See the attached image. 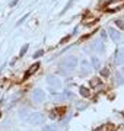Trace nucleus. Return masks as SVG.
Returning a JSON list of instances; mask_svg holds the SVG:
<instances>
[{"instance_id": "nucleus-20", "label": "nucleus", "mask_w": 124, "mask_h": 131, "mask_svg": "<svg viewBox=\"0 0 124 131\" xmlns=\"http://www.w3.org/2000/svg\"><path fill=\"white\" fill-rule=\"evenodd\" d=\"M101 74L104 76V77H107V76L110 74V71H108V69H102V70H101Z\"/></svg>"}, {"instance_id": "nucleus-22", "label": "nucleus", "mask_w": 124, "mask_h": 131, "mask_svg": "<svg viewBox=\"0 0 124 131\" xmlns=\"http://www.w3.org/2000/svg\"><path fill=\"white\" fill-rule=\"evenodd\" d=\"M26 18H28V13L25 15L24 18H20V19H19V20H18V25H20V24H22V22H24V20H25V19H26Z\"/></svg>"}, {"instance_id": "nucleus-14", "label": "nucleus", "mask_w": 124, "mask_h": 131, "mask_svg": "<svg viewBox=\"0 0 124 131\" xmlns=\"http://www.w3.org/2000/svg\"><path fill=\"white\" fill-rule=\"evenodd\" d=\"M91 64H92L94 69H96V70L99 69V60H98V57H92L91 58Z\"/></svg>"}, {"instance_id": "nucleus-4", "label": "nucleus", "mask_w": 124, "mask_h": 131, "mask_svg": "<svg viewBox=\"0 0 124 131\" xmlns=\"http://www.w3.org/2000/svg\"><path fill=\"white\" fill-rule=\"evenodd\" d=\"M31 98H32L34 102L37 103H41L45 101V92H44L43 89H39V88H37V89L32 90V95H31Z\"/></svg>"}, {"instance_id": "nucleus-25", "label": "nucleus", "mask_w": 124, "mask_h": 131, "mask_svg": "<svg viewBox=\"0 0 124 131\" xmlns=\"http://www.w3.org/2000/svg\"><path fill=\"white\" fill-rule=\"evenodd\" d=\"M121 74L124 76V67H123V69H121Z\"/></svg>"}, {"instance_id": "nucleus-12", "label": "nucleus", "mask_w": 124, "mask_h": 131, "mask_svg": "<svg viewBox=\"0 0 124 131\" xmlns=\"http://www.w3.org/2000/svg\"><path fill=\"white\" fill-rule=\"evenodd\" d=\"M79 92H80V95H82V96H85V98H88V96L91 95L89 89H88V88H85V86H80V88H79Z\"/></svg>"}, {"instance_id": "nucleus-19", "label": "nucleus", "mask_w": 124, "mask_h": 131, "mask_svg": "<svg viewBox=\"0 0 124 131\" xmlns=\"http://www.w3.org/2000/svg\"><path fill=\"white\" fill-rule=\"evenodd\" d=\"M41 56H44V51H43V50H39V51L35 52V54H34V58H38V57H41Z\"/></svg>"}, {"instance_id": "nucleus-23", "label": "nucleus", "mask_w": 124, "mask_h": 131, "mask_svg": "<svg viewBox=\"0 0 124 131\" xmlns=\"http://www.w3.org/2000/svg\"><path fill=\"white\" fill-rule=\"evenodd\" d=\"M94 131H105V130H104V127H99V128H96V130H94Z\"/></svg>"}, {"instance_id": "nucleus-9", "label": "nucleus", "mask_w": 124, "mask_h": 131, "mask_svg": "<svg viewBox=\"0 0 124 131\" xmlns=\"http://www.w3.org/2000/svg\"><path fill=\"white\" fill-rule=\"evenodd\" d=\"M80 69H82V74H86V73L92 69V64L86 60V58H83V60L80 61Z\"/></svg>"}, {"instance_id": "nucleus-5", "label": "nucleus", "mask_w": 124, "mask_h": 131, "mask_svg": "<svg viewBox=\"0 0 124 131\" xmlns=\"http://www.w3.org/2000/svg\"><path fill=\"white\" fill-rule=\"evenodd\" d=\"M47 83L51 86L53 89H60V88H61V80H60V77H57L56 74L47 76Z\"/></svg>"}, {"instance_id": "nucleus-6", "label": "nucleus", "mask_w": 124, "mask_h": 131, "mask_svg": "<svg viewBox=\"0 0 124 131\" xmlns=\"http://www.w3.org/2000/svg\"><path fill=\"white\" fill-rule=\"evenodd\" d=\"M114 63L115 64H124V47H117L114 54Z\"/></svg>"}, {"instance_id": "nucleus-8", "label": "nucleus", "mask_w": 124, "mask_h": 131, "mask_svg": "<svg viewBox=\"0 0 124 131\" xmlns=\"http://www.w3.org/2000/svg\"><path fill=\"white\" fill-rule=\"evenodd\" d=\"M108 34H110V37H111V39L114 42H120L121 41V34H120V31H117L115 28H108Z\"/></svg>"}, {"instance_id": "nucleus-17", "label": "nucleus", "mask_w": 124, "mask_h": 131, "mask_svg": "<svg viewBox=\"0 0 124 131\" xmlns=\"http://www.w3.org/2000/svg\"><path fill=\"white\" fill-rule=\"evenodd\" d=\"M43 131H57V128H54L53 125H44Z\"/></svg>"}, {"instance_id": "nucleus-24", "label": "nucleus", "mask_w": 124, "mask_h": 131, "mask_svg": "<svg viewBox=\"0 0 124 131\" xmlns=\"http://www.w3.org/2000/svg\"><path fill=\"white\" fill-rule=\"evenodd\" d=\"M18 2H19V0H13V2L10 3V6H15V5H16V3H18Z\"/></svg>"}, {"instance_id": "nucleus-11", "label": "nucleus", "mask_w": 124, "mask_h": 131, "mask_svg": "<svg viewBox=\"0 0 124 131\" xmlns=\"http://www.w3.org/2000/svg\"><path fill=\"white\" fill-rule=\"evenodd\" d=\"M101 84H102V80H101L99 77H94V79L91 80V88H98Z\"/></svg>"}, {"instance_id": "nucleus-13", "label": "nucleus", "mask_w": 124, "mask_h": 131, "mask_svg": "<svg viewBox=\"0 0 124 131\" xmlns=\"http://www.w3.org/2000/svg\"><path fill=\"white\" fill-rule=\"evenodd\" d=\"M19 115H20V119H28V117H29V111L28 109H20L19 111Z\"/></svg>"}, {"instance_id": "nucleus-10", "label": "nucleus", "mask_w": 124, "mask_h": 131, "mask_svg": "<svg viewBox=\"0 0 124 131\" xmlns=\"http://www.w3.org/2000/svg\"><path fill=\"white\" fill-rule=\"evenodd\" d=\"M38 69H39V63H34V64H32V66H31V67L28 69V71L25 73L24 80H26V79H28V77H29L31 74H34V73H35V71L38 70Z\"/></svg>"}, {"instance_id": "nucleus-3", "label": "nucleus", "mask_w": 124, "mask_h": 131, "mask_svg": "<svg viewBox=\"0 0 124 131\" xmlns=\"http://www.w3.org/2000/svg\"><path fill=\"white\" fill-rule=\"evenodd\" d=\"M26 121L31 124V125H41L44 122V115L41 112H32V114H29V117Z\"/></svg>"}, {"instance_id": "nucleus-1", "label": "nucleus", "mask_w": 124, "mask_h": 131, "mask_svg": "<svg viewBox=\"0 0 124 131\" xmlns=\"http://www.w3.org/2000/svg\"><path fill=\"white\" fill-rule=\"evenodd\" d=\"M77 57H75V56H69V57H66V58H63L61 60V63H60V69H61V71L63 73H72L75 69L77 67Z\"/></svg>"}, {"instance_id": "nucleus-21", "label": "nucleus", "mask_w": 124, "mask_h": 131, "mask_svg": "<svg viewBox=\"0 0 124 131\" xmlns=\"http://www.w3.org/2000/svg\"><path fill=\"white\" fill-rule=\"evenodd\" d=\"M105 38H107V32H105L104 29H102V31H101V39H102V41H104Z\"/></svg>"}, {"instance_id": "nucleus-18", "label": "nucleus", "mask_w": 124, "mask_h": 131, "mask_svg": "<svg viewBox=\"0 0 124 131\" xmlns=\"http://www.w3.org/2000/svg\"><path fill=\"white\" fill-rule=\"evenodd\" d=\"M114 24L117 25V26H118L120 29H124V22H123V20H120V19H117V20H115Z\"/></svg>"}, {"instance_id": "nucleus-15", "label": "nucleus", "mask_w": 124, "mask_h": 131, "mask_svg": "<svg viewBox=\"0 0 124 131\" xmlns=\"http://www.w3.org/2000/svg\"><path fill=\"white\" fill-rule=\"evenodd\" d=\"M63 96H64V99H73V93L72 92H67V90L63 92Z\"/></svg>"}, {"instance_id": "nucleus-2", "label": "nucleus", "mask_w": 124, "mask_h": 131, "mask_svg": "<svg viewBox=\"0 0 124 131\" xmlns=\"http://www.w3.org/2000/svg\"><path fill=\"white\" fill-rule=\"evenodd\" d=\"M124 7V0H110L107 5H105V12H117V10L123 9Z\"/></svg>"}, {"instance_id": "nucleus-16", "label": "nucleus", "mask_w": 124, "mask_h": 131, "mask_svg": "<svg viewBox=\"0 0 124 131\" xmlns=\"http://www.w3.org/2000/svg\"><path fill=\"white\" fill-rule=\"evenodd\" d=\"M28 47H29L28 44H25L24 47H22V50H20V52H19V56H20V57H24V56H25V52L28 51Z\"/></svg>"}, {"instance_id": "nucleus-7", "label": "nucleus", "mask_w": 124, "mask_h": 131, "mask_svg": "<svg viewBox=\"0 0 124 131\" xmlns=\"http://www.w3.org/2000/svg\"><path fill=\"white\" fill-rule=\"evenodd\" d=\"M91 51H95V52H98V54H102V52H104V42H102V39H95V41H92Z\"/></svg>"}]
</instances>
